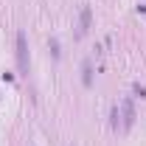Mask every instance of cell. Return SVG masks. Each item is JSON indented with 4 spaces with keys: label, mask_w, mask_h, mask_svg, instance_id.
<instances>
[{
    "label": "cell",
    "mask_w": 146,
    "mask_h": 146,
    "mask_svg": "<svg viewBox=\"0 0 146 146\" xmlns=\"http://www.w3.org/2000/svg\"><path fill=\"white\" fill-rule=\"evenodd\" d=\"M17 45H20V70H25L28 62H25V36H23V34L17 36Z\"/></svg>",
    "instance_id": "cell-1"
}]
</instances>
